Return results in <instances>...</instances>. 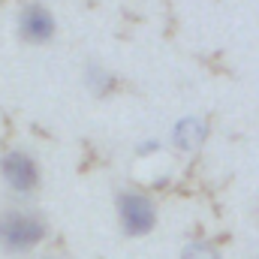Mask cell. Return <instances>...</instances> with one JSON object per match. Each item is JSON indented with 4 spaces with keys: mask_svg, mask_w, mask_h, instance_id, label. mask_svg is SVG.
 Instances as JSON below:
<instances>
[{
    "mask_svg": "<svg viewBox=\"0 0 259 259\" xmlns=\"http://www.w3.org/2000/svg\"><path fill=\"white\" fill-rule=\"evenodd\" d=\"M49 235V223L30 208H6L0 211V250L21 256L36 250Z\"/></svg>",
    "mask_w": 259,
    "mask_h": 259,
    "instance_id": "1",
    "label": "cell"
},
{
    "mask_svg": "<svg viewBox=\"0 0 259 259\" xmlns=\"http://www.w3.org/2000/svg\"><path fill=\"white\" fill-rule=\"evenodd\" d=\"M115 211H118V223H121L124 235H130V238H145L157 226L154 199L139 190H121L115 199Z\"/></svg>",
    "mask_w": 259,
    "mask_h": 259,
    "instance_id": "2",
    "label": "cell"
},
{
    "mask_svg": "<svg viewBox=\"0 0 259 259\" xmlns=\"http://www.w3.org/2000/svg\"><path fill=\"white\" fill-rule=\"evenodd\" d=\"M0 178L15 196H30L39 187V163L27 151L12 148L0 157Z\"/></svg>",
    "mask_w": 259,
    "mask_h": 259,
    "instance_id": "3",
    "label": "cell"
},
{
    "mask_svg": "<svg viewBox=\"0 0 259 259\" xmlns=\"http://www.w3.org/2000/svg\"><path fill=\"white\" fill-rule=\"evenodd\" d=\"M58 33V21L49 6L42 3H27L18 12V36L30 46H49Z\"/></svg>",
    "mask_w": 259,
    "mask_h": 259,
    "instance_id": "4",
    "label": "cell"
},
{
    "mask_svg": "<svg viewBox=\"0 0 259 259\" xmlns=\"http://www.w3.org/2000/svg\"><path fill=\"white\" fill-rule=\"evenodd\" d=\"M205 139H208V124H205L202 118H196V115H184V118L175 121V127H172V142H175V148L184 151V154L199 151V148L205 145Z\"/></svg>",
    "mask_w": 259,
    "mask_h": 259,
    "instance_id": "5",
    "label": "cell"
},
{
    "mask_svg": "<svg viewBox=\"0 0 259 259\" xmlns=\"http://www.w3.org/2000/svg\"><path fill=\"white\" fill-rule=\"evenodd\" d=\"M112 84H115V75H112L103 64L91 61V64L84 66V88H88L94 97H106V94L112 91Z\"/></svg>",
    "mask_w": 259,
    "mask_h": 259,
    "instance_id": "6",
    "label": "cell"
},
{
    "mask_svg": "<svg viewBox=\"0 0 259 259\" xmlns=\"http://www.w3.org/2000/svg\"><path fill=\"white\" fill-rule=\"evenodd\" d=\"M181 259H220V250L211 241H205V238H193V241L184 244Z\"/></svg>",
    "mask_w": 259,
    "mask_h": 259,
    "instance_id": "7",
    "label": "cell"
},
{
    "mask_svg": "<svg viewBox=\"0 0 259 259\" xmlns=\"http://www.w3.org/2000/svg\"><path fill=\"white\" fill-rule=\"evenodd\" d=\"M154 151H160V142H157V139H145V142H139V148H136L139 157H148V154H154Z\"/></svg>",
    "mask_w": 259,
    "mask_h": 259,
    "instance_id": "8",
    "label": "cell"
},
{
    "mask_svg": "<svg viewBox=\"0 0 259 259\" xmlns=\"http://www.w3.org/2000/svg\"><path fill=\"white\" fill-rule=\"evenodd\" d=\"M42 259H55V256H42Z\"/></svg>",
    "mask_w": 259,
    "mask_h": 259,
    "instance_id": "9",
    "label": "cell"
},
{
    "mask_svg": "<svg viewBox=\"0 0 259 259\" xmlns=\"http://www.w3.org/2000/svg\"><path fill=\"white\" fill-rule=\"evenodd\" d=\"M253 259H259V256H253Z\"/></svg>",
    "mask_w": 259,
    "mask_h": 259,
    "instance_id": "10",
    "label": "cell"
}]
</instances>
